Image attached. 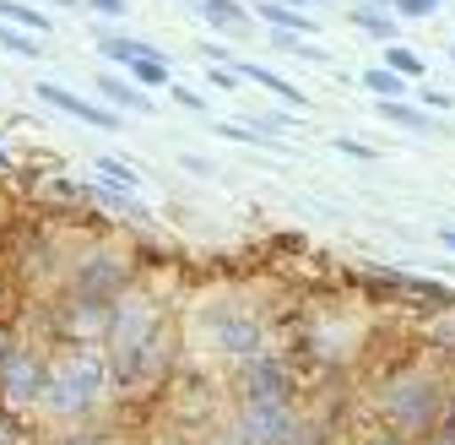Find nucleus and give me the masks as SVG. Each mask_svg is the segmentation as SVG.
<instances>
[{
    "label": "nucleus",
    "mask_w": 455,
    "mask_h": 445,
    "mask_svg": "<svg viewBox=\"0 0 455 445\" xmlns=\"http://www.w3.org/2000/svg\"><path fill=\"white\" fill-rule=\"evenodd\" d=\"M168 348V331H163V310L147 294H120L108 304V331H103V353L108 369L120 385H141L157 375Z\"/></svg>",
    "instance_id": "1"
},
{
    "label": "nucleus",
    "mask_w": 455,
    "mask_h": 445,
    "mask_svg": "<svg viewBox=\"0 0 455 445\" xmlns=\"http://www.w3.org/2000/svg\"><path fill=\"white\" fill-rule=\"evenodd\" d=\"M108 380H114L108 353H98V343H76L71 353H60V359L49 364V380H44V397L38 402L54 418H87L103 402Z\"/></svg>",
    "instance_id": "2"
},
{
    "label": "nucleus",
    "mask_w": 455,
    "mask_h": 445,
    "mask_svg": "<svg viewBox=\"0 0 455 445\" xmlns=\"http://www.w3.org/2000/svg\"><path fill=\"white\" fill-rule=\"evenodd\" d=\"M379 413L395 434H428L439 418H444V385L423 369H407V375H395L385 392H379Z\"/></svg>",
    "instance_id": "3"
},
{
    "label": "nucleus",
    "mask_w": 455,
    "mask_h": 445,
    "mask_svg": "<svg viewBox=\"0 0 455 445\" xmlns=\"http://www.w3.org/2000/svg\"><path fill=\"white\" fill-rule=\"evenodd\" d=\"M206 343H212V353L222 364L244 369V364H255V359L271 353V331L244 304H217V310H206Z\"/></svg>",
    "instance_id": "4"
},
{
    "label": "nucleus",
    "mask_w": 455,
    "mask_h": 445,
    "mask_svg": "<svg viewBox=\"0 0 455 445\" xmlns=\"http://www.w3.org/2000/svg\"><path fill=\"white\" fill-rule=\"evenodd\" d=\"M299 408L293 397H239V434L244 445H299Z\"/></svg>",
    "instance_id": "5"
},
{
    "label": "nucleus",
    "mask_w": 455,
    "mask_h": 445,
    "mask_svg": "<svg viewBox=\"0 0 455 445\" xmlns=\"http://www.w3.org/2000/svg\"><path fill=\"white\" fill-rule=\"evenodd\" d=\"M44 380H49V364L33 353V348H17L0 359V397L6 402H38L44 397Z\"/></svg>",
    "instance_id": "6"
},
{
    "label": "nucleus",
    "mask_w": 455,
    "mask_h": 445,
    "mask_svg": "<svg viewBox=\"0 0 455 445\" xmlns=\"http://www.w3.org/2000/svg\"><path fill=\"white\" fill-rule=\"evenodd\" d=\"M33 93H38V103L54 109V115H71V120H82V125H98V131H120V125H125V115H114V109L98 103V98L71 93L66 82H38Z\"/></svg>",
    "instance_id": "7"
},
{
    "label": "nucleus",
    "mask_w": 455,
    "mask_h": 445,
    "mask_svg": "<svg viewBox=\"0 0 455 445\" xmlns=\"http://www.w3.org/2000/svg\"><path fill=\"white\" fill-rule=\"evenodd\" d=\"M131 283V271L114 261V255H87L82 271H76V299H92V304H114L125 294Z\"/></svg>",
    "instance_id": "8"
},
{
    "label": "nucleus",
    "mask_w": 455,
    "mask_h": 445,
    "mask_svg": "<svg viewBox=\"0 0 455 445\" xmlns=\"http://www.w3.org/2000/svg\"><path fill=\"white\" fill-rule=\"evenodd\" d=\"M255 22L260 28H271V33H299V38H315L320 33V22L304 12V6H293V0H255Z\"/></svg>",
    "instance_id": "9"
},
{
    "label": "nucleus",
    "mask_w": 455,
    "mask_h": 445,
    "mask_svg": "<svg viewBox=\"0 0 455 445\" xmlns=\"http://www.w3.org/2000/svg\"><path fill=\"white\" fill-rule=\"evenodd\" d=\"M92 93H98V103H108L114 115H152V93L147 87H136L131 77H98L92 82Z\"/></svg>",
    "instance_id": "10"
},
{
    "label": "nucleus",
    "mask_w": 455,
    "mask_h": 445,
    "mask_svg": "<svg viewBox=\"0 0 455 445\" xmlns=\"http://www.w3.org/2000/svg\"><path fill=\"white\" fill-rule=\"evenodd\" d=\"M374 109H379L385 125H402V131H418V136H439V131H444V125L428 115V109L412 103V98H374Z\"/></svg>",
    "instance_id": "11"
},
{
    "label": "nucleus",
    "mask_w": 455,
    "mask_h": 445,
    "mask_svg": "<svg viewBox=\"0 0 455 445\" xmlns=\"http://www.w3.org/2000/svg\"><path fill=\"white\" fill-rule=\"evenodd\" d=\"M239 77L244 82H255V87H266L271 98H282V103H288V109H299V115H304V109H309V93H299L288 77H276L271 66H255V61H239Z\"/></svg>",
    "instance_id": "12"
},
{
    "label": "nucleus",
    "mask_w": 455,
    "mask_h": 445,
    "mask_svg": "<svg viewBox=\"0 0 455 445\" xmlns=\"http://www.w3.org/2000/svg\"><path fill=\"white\" fill-rule=\"evenodd\" d=\"M196 12H201L217 33H234V38H239V33H250V22H255V12L244 6V0H201Z\"/></svg>",
    "instance_id": "13"
},
{
    "label": "nucleus",
    "mask_w": 455,
    "mask_h": 445,
    "mask_svg": "<svg viewBox=\"0 0 455 445\" xmlns=\"http://www.w3.org/2000/svg\"><path fill=\"white\" fill-rule=\"evenodd\" d=\"M125 77H131L136 87H147V93H168V82H174V66H168V54H163V49H147L141 61L125 66Z\"/></svg>",
    "instance_id": "14"
},
{
    "label": "nucleus",
    "mask_w": 455,
    "mask_h": 445,
    "mask_svg": "<svg viewBox=\"0 0 455 445\" xmlns=\"http://www.w3.org/2000/svg\"><path fill=\"white\" fill-rule=\"evenodd\" d=\"M347 22H353L358 33L379 38V44H395V22H402V17H395L390 6H363V0H358V6L347 12Z\"/></svg>",
    "instance_id": "15"
},
{
    "label": "nucleus",
    "mask_w": 455,
    "mask_h": 445,
    "mask_svg": "<svg viewBox=\"0 0 455 445\" xmlns=\"http://www.w3.org/2000/svg\"><path fill=\"white\" fill-rule=\"evenodd\" d=\"M92 49L103 54L108 66H131V61H141L147 49H157V44H147V38H125V33H98L92 38Z\"/></svg>",
    "instance_id": "16"
},
{
    "label": "nucleus",
    "mask_w": 455,
    "mask_h": 445,
    "mask_svg": "<svg viewBox=\"0 0 455 445\" xmlns=\"http://www.w3.org/2000/svg\"><path fill=\"white\" fill-rule=\"evenodd\" d=\"M358 82H363L374 98H412V82H407V77H395L390 66H369Z\"/></svg>",
    "instance_id": "17"
},
{
    "label": "nucleus",
    "mask_w": 455,
    "mask_h": 445,
    "mask_svg": "<svg viewBox=\"0 0 455 445\" xmlns=\"http://www.w3.org/2000/svg\"><path fill=\"white\" fill-rule=\"evenodd\" d=\"M0 22H12V28H22V33H49V17L38 12V6H28V0H0Z\"/></svg>",
    "instance_id": "18"
},
{
    "label": "nucleus",
    "mask_w": 455,
    "mask_h": 445,
    "mask_svg": "<svg viewBox=\"0 0 455 445\" xmlns=\"http://www.w3.org/2000/svg\"><path fill=\"white\" fill-rule=\"evenodd\" d=\"M0 49L22 54V61H44V54H49L38 33H22V28H12V22H0Z\"/></svg>",
    "instance_id": "19"
},
{
    "label": "nucleus",
    "mask_w": 455,
    "mask_h": 445,
    "mask_svg": "<svg viewBox=\"0 0 455 445\" xmlns=\"http://www.w3.org/2000/svg\"><path fill=\"white\" fill-rule=\"evenodd\" d=\"M379 66H390L395 77H407V82H418V77L428 71V66H423V54L407 49V44H385V61H379Z\"/></svg>",
    "instance_id": "20"
},
{
    "label": "nucleus",
    "mask_w": 455,
    "mask_h": 445,
    "mask_svg": "<svg viewBox=\"0 0 455 445\" xmlns=\"http://www.w3.org/2000/svg\"><path fill=\"white\" fill-rule=\"evenodd\" d=\"M98 180H108V185H120V190H131V196L141 190V174L131 169V163H125V158H108V152L98 158Z\"/></svg>",
    "instance_id": "21"
},
{
    "label": "nucleus",
    "mask_w": 455,
    "mask_h": 445,
    "mask_svg": "<svg viewBox=\"0 0 455 445\" xmlns=\"http://www.w3.org/2000/svg\"><path fill=\"white\" fill-rule=\"evenodd\" d=\"M217 136H228V142H244V147H282L276 136H266L260 125H244V120H217Z\"/></svg>",
    "instance_id": "22"
},
{
    "label": "nucleus",
    "mask_w": 455,
    "mask_h": 445,
    "mask_svg": "<svg viewBox=\"0 0 455 445\" xmlns=\"http://www.w3.org/2000/svg\"><path fill=\"white\" fill-rule=\"evenodd\" d=\"M439 6H444V0H390V12L402 17V22H428Z\"/></svg>",
    "instance_id": "23"
},
{
    "label": "nucleus",
    "mask_w": 455,
    "mask_h": 445,
    "mask_svg": "<svg viewBox=\"0 0 455 445\" xmlns=\"http://www.w3.org/2000/svg\"><path fill=\"white\" fill-rule=\"evenodd\" d=\"M412 103H423L428 115H444V109H455V93H439V87H412Z\"/></svg>",
    "instance_id": "24"
},
{
    "label": "nucleus",
    "mask_w": 455,
    "mask_h": 445,
    "mask_svg": "<svg viewBox=\"0 0 455 445\" xmlns=\"http://www.w3.org/2000/svg\"><path fill=\"white\" fill-rule=\"evenodd\" d=\"M168 98H174V103H180V109H190V115H206V109H212V103H206V98H201V93H190V87H185V82H168Z\"/></svg>",
    "instance_id": "25"
},
{
    "label": "nucleus",
    "mask_w": 455,
    "mask_h": 445,
    "mask_svg": "<svg viewBox=\"0 0 455 445\" xmlns=\"http://www.w3.org/2000/svg\"><path fill=\"white\" fill-rule=\"evenodd\" d=\"M206 82H212L217 93H239V87H244V77H239V66H212V71H206Z\"/></svg>",
    "instance_id": "26"
},
{
    "label": "nucleus",
    "mask_w": 455,
    "mask_h": 445,
    "mask_svg": "<svg viewBox=\"0 0 455 445\" xmlns=\"http://www.w3.org/2000/svg\"><path fill=\"white\" fill-rule=\"evenodd\" d=\"M82 6H87V12H98V17H114V22H120V17L131 12V0H82Z\"/></svg>",
    "instance_id": "27"
},
{
    "label": "nucleus",
    "mask_w": 455,
    "mask_h": 445,
    "mask_svg": "<svg viewBox=\"0 0 455 445\" xmlns=\"http://www.w3.org/2000/svg\"><path fill=\"white\" fill-rule=\"evenodd\" d=\"M331 147H336V152H347V158H363V163H374V158H379L374 147H363V142H353V136H336Z\"/></svg>",
    "instance_id": "28"
},
{
    "label": "nucleus",
    "mask_w": 455,
    "mask_h": 445,
    "mask_svg": "<svg viewBox=\"0 0 455 445\" xmlns=\"http://www.w3.org/2000/svg\"><path fill=\"white\" fill-rule=\"evenodd\" d=\"M363 445H407V434H395V429H385V434H369Z\"/></svg>",
    "instance_id": "29"
},
{
    "label": "nucleus",
    "mask_w": 455,
    "mask_h": 445,
    "mask_svg": "<svg viewBox=\"0 0 455 445\" xmlns=\"http://www.w3.org/2000/svg\"><path fill=\"white\" fill-rule=\"evenodd\" d=\"M185 169H190V174H212V163H206V158H196V152H185Z\"/></svg>",
    "instance_id": "30"
},
{
    "label": "nucleus",
    "mask_w": 455,
    "mask_h": 445,
    "mask_svg": "<svg viewBox=\"0 0 455 445\" xmlns=\"http://www.w3.org/2000/svg\"><path fill=\"white\" fill-rule=\"evenodd\" d=\"M60 445H108V440H98V434H71V440H60Z\"/></svg>",
    "instance_id": "31"
},
{
    "label": "nucleus",
    "mask_w": 455,
    "mask_h": 445,
    "mask_svg": "<svg viewBox=\"0 0 455 445\" xmlns=\"http://www.w3.org/2000/svg\"><path fill=\"white\" fill-rule=\"evenodd\" d=\"M44 6H60V12H87L82 0H44Z\"/></svg>",
    "instance_id": "32"
},
{
    "label": "nucleus",
    "mask_w": 455,
    "mask_h": 445,
    "mask_svg": "<svg viewBox=\"0 0 455 445\" xmlns=\"http://www.w3.org/2000/svg\"><path fill=\"white\" fill-rule=\"evenodd\" d=\"M206 445H244V434L234 429V434H217V440H206Z\"/></svg>",
    "instance_id": "33"
},
{
    "label": "nucleus",
    "mask_w": 455,
    "mask_h": 445,
    "mask_svg": "<svg viewBox=\"0 0 455 445\" xmlns=\"http://www.w3.org/2000/svg\"><path fill=\"white\" fill-rule=\"evenodd\" d=\"M12 353V326H0V359Z\"/></svg>",
    "instance_id": "34"
},
{
    "label": "nucleus",
    "mask_w": 455,
    "mask_h": 445,
    "mask_svg": "<svg viewBox=\"0 0 455 445\" xmlns=\"http://www.w3.org/2000/svg\"><path fill=\"white\" fill-rule=\"evenodd\" d=\"M439 245H444V250H455V229H439Z\"/></svg>",
    "instance_id": "35"
},
{
    "label": "nucleus",
    "mask_w": 455,
    "mask_h": 445,
    "mask_svg": "<svg viewBox=\"0 0 455 445\" xmlns=\"http://www.w3.org/2000/svg\"><path fill=\"white\" fill-rule=\"evenodd\" d=\"M0 169H12V147H0Z\"/></svg>",
    "instance_id": "36"
},
{
    "label": "nucleus",
    "mask_w": 455,
    "mask_h": 445,
    "mask_svg": "<svg viewBox=\"0 0 455 445\" xmlns=\"http://www.w3.org/2000/svg\"><path fill=\"white\" fill-rule=\"evenodd\" d=\"M163 445H190V440H163Z\"/></svg>",
    "instance_id": "37"
},
{
    "label": "nucleus",
    "mask_w": 455,
    "mask_h": 445,
    "mask_svg": "<svg viewBox=\"0 0 455 445\" xmlns=\"http://www.w3.org/2000/svg\"><path fill=\"white\" fill-rule=\"evenodd\" d=\"M180 6H201V0H180Z\"/></svg>",
    "instance_id": "38"
},
{
    "label": "nucleus",
    "mask_w": 455,
    "mask_h": 445,
    "mask_svg": "<svg viewBox=\"0 0 455 445\" xmlns=\"http://www.w3.org/2000/svg\"><path fill=\"white\" fill-rule=\"evenodd\" d=\"M450 61H455V44H450Z\"/></svg>",
    "instance_id": "39"
}]
</instances>
